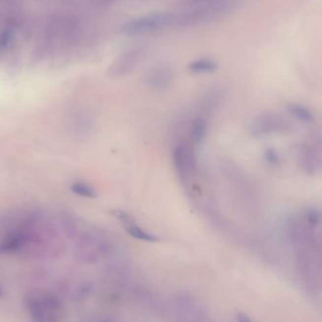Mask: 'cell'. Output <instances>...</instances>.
Wrapping results in <instances>:
<instances>
[{
  "instance_id": "7a4b0ae2",
  "label": "cell",
  "mask_w": 322,
  "mask_h": 322,
  "mask_svg": "<svg viewBox=\"0 0 322 322\" xmlns=\"http://www.w3.org/2000/svg\"><path fill=\"white\" fill-rule=\"evenodd\" d=\"M27 308L32 319L37 322L57 321L62 315V304L53 297H42L31 299L27 302Z\"/></svg>"
},
{
  "instance_id": "30bf717a",
  "label": "cell",
  "mask_w": 322,
  "mask_h": 322,
  "mask_svg": "<svg viewBox=\"0 0 322 322\" xmlns=\"http://www.w3.org/2000/svg\"><path fill=\"white\" fill-rule=\"evenodd\" d=\"M70 189L74 194L82 196V197L94 198V197H97V196L96 190L93 187H91L88 184L80 183V182H77V183L71 184Z\"/></svg>"
},
{
  "instance_id": "52a82bcc",
  "label": "cell",
  "mask_w": 322,
  "mask_h": 322,
  "mask_svg": "<svg viewBox=\"0 0 322 322\" xmlns=\"http://www.w3.org/2000/svg\"><path fill=\"white\" fill-rule=\"evenodd\" d=\"M125 228H126L127 232L130 236H132V237H134L136 239H139V240L147 242H157L159 240V238L157 236H155V235H153L151 233L147 232L146 230L139 228L136 224L127 226Z\"/></svg>"
},
{
  "instance_id": "ba28073f",
  "label": "cell",
  "mask_w": 322,
  "mask_h": 322,
  "mask_svg": "<svg viewBox=\"0 0 322 322\" xmlns=\"http://www.w3.org/2000/svg\"><path fill=\"white\" fill-rule=\"evenodd\" d=\"M206 131H207V124L204 119L197 118L193 122L191 128V135H192V139L196 143L202 142V140L206 135Z\"/></svg>"
},
{
  "instance_id": "9a60e30c",
  "label": "cell",
  "mask_w": 322,
  "mask_h": 322,
  "mask_svg": "<svg viewBox=\"0 0 322 322\" xmlns=\"http://www.w3.org/2000/svg\"><path fill=\"white\" fill-rule=\"evenodd\" d=\"M236 320L240 322H250L252 320L249 318V316L243 312H238L236 314Z\"/></svg>"
},
{
  "instance_id": "7c38bea8",
  "label": "cell",
  "mask_w": 322,
  "mask_h": 322,
  "mask_svg": "<svg viewBox=\"0 0 322 322\" xmlns=\"http://www.w3.org/2000/svg\"><path fill=\"white\" fill-rule=\"evenodd\" d=\"M110 213L112 214V216L114 218L118 219L120 222H122L125 225V227L136 224L135 221H134V219L129 214H128L127 212H124L122 210L115 209V210H112Z\"/></svg>"
},
{
  "instance_id": "5bb4252c",
  "label": "cell",
  "mask_w": 322,
  "mask_h": 322,
  "mask_svg": "<svg viewBox=\"0 0 322 322\" xmlns=\"http://www.w3.org/2000/svg\"><path fill=\"white\" fill-rule=\"evenodd\" d=\"M265 159L272 164H276L279 162V156L274 150H267L265 151Z\"/></svg>"
},
{
  "instance_id": "2e32d148",
  "label": "cell",
  "mask_w": 322,
  "mask_h": 322,
  "mask_svg": "<svg viewBox=\"0 0 322 322\" xmlns=\"http://www.w3.org/2000/svg\"><path fill=\"white\" fill-rule=\"evenodd\" d=\"M4 294H5V292H4V289H3V288L0 286V299L4 297Z\"/></svg>"
},
{
  "instance_id": "3957f363",
  "label": "cell",
  "mask_w": 322,
  "mask_h": 322,
  "mask_svg": "<svg viewBox=\"0 0 322 322\" xmlns=\"http://www.w3.org/2000/svg\"><path fill=\"white\" fill-rule=\"evenodd\" d=\"M140 54H141L140 49H132L122 54L110 67L109 69L110 75L116 77V76H123L127 74L138 63Z\"/></svg>"
},
{
  "instance_id": "9c48e42d",
  "label": "cell",
  "mask_w": 322,
  "mask_h": 322,
  "mask_svg": "<svg viewBox=\"0 0 322 322\" xmlns=\"http://www.w3.org/2000/svg\"><path fill=\"white\" fill-rule=\"evenodd\" d=\"M288 109H289V112L292 115H294L297 119L302 121V122L310 123L314 120V116L312 115L310 111L307 108H305V107H303L301 105L291 104V105H289Z\"/></svg>"
},
{
  "instance_id": "4fadbf2b",
  "label": "cell",
  "mask_w": 322,
  "mask_h": 322,
  "mask_svg": "<svg viewBox=\"0 0 322 322\" xmlns=\"http://www.w3.org/2000/svg\"><path fill=\"white\" fill-rule=\"evenodd\" d=\"M307 219L312 226H318L321 221V213L316 209H311L307 213Z\"/></svg>"
},
{
  "instance_id": "6da1fadb",
  "label": "cell",
  "mask_w": 322,
  "mask_h": 322,
  "mask_svg": "<svg viewBox=\"0 0 322 322\" xmlns=\"http://www.w3.org/2000/svg\"><path fill=\"white\" fill-rule=\"evenodd\" d=\"M171 22L172 16L163 13H154L127 22L121 28V32L129 36L144 34L164 28Z\"/></svg>"
},
{
  "instance_id": "8fae6325",
  "label": "cell",
  "mask_w": 322,
  "mask_h": 322,
  "mask_svg": "<svg viewBox=\"0 0 322 322\" xmlns=\"http://www.w3.org/2000/svg\"><path fill=\"white\" fill-rule=\"evenodd\" d=\"M174 164L180 176L184 178L185 174V153L183 146H179L174 150Z\"/></svg>"
},
{
  "instance_id": "277c9868",
  "label": "cell",
  "mask_w": 322,
  "mask_h": 322,
  "mask_svg": "<svg viewBox=\"0 0 322 322\" xmlns=\"http://www.w3.org/2000/svg\"><path fill=\"white\" fill-rule=\"evenodd\" d=\"M172 72L165 66L151 70L146 77V84L154 90H164L172 81Z\"/></svg>"
},
{
  "instance_id": "5b68a950",
  "label": "cell",
  "mask_w": 322,
  "mask_h": 322,
  "mask_svg": "<svg viewBox=\"0 0 322 322\" xmlns=\"http://www.w3.org/2000/svg\"><path fill=\"white\" fill-rule=\"evenodd\" d=\"M280 125V121L278 120V117L272 115H262L256 117L253 120V132L258 133H267L271 129H275L277 126Z\"/></svg>"
},
{
  "instance_id": "8992f818",
  "label": "cell",
  "mask_w": 322,
  "mask_h": 322,
  "mask_svg": "<svg viewBox=\"0 0 322 322\" xmlns=\"http://www.w3.org/2000/svg\"><path fill=\"white\" fill-rule=\"evenodd\" d=\"M218 69V64L211 58H202L192 62L189 64V70L192 73H212Z\"/></svg>"
}]
</instances>
